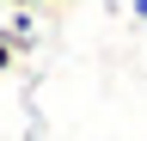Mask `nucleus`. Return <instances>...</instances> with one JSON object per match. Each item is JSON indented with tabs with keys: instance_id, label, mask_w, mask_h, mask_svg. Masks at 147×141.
<instances>
[{
	"instance_id": "7ed1b4c3",
	"label": "nucleus",
	"mask_w": 147,
	"mask_h": 141,
	"mask_svg": "<svg viewBox=\"0 0 147 141\" xmlns=\"http://www.w3.org/2000/svg\"><path fill=\"white\" fill-rule=\"evenodd\" d=\"M18 6H67V0H18Z\"/></svg>"
},
{
	"instance_id": "f257e3e1",
	"label": "nucleus",
	"mask_w": 147,
	"mask_h": 141,
	"mask_svg": "<svg viewBox=\"0 0 147 141\" xmlns=\"http://www.w3.org/2000/svg\"><path fill=\"white\" fill-rule=\"evenodd\" d=\"M0 37L12 43V55H31V43H37V25H31V12H25V6H12L6 19H0Z\"/></svg>"
},
{
	"instance_id": "20e7f679",
	"label": "nucleus",
	"mask_w": 147,
	"mask_h": 141,
	"mask_svg": "<svg viewBox=\"0 0 147 141\" xmlns=\"http://www.w3.org/2000/svg\"><path fill=\"white\" fill-rule=\"evenodd\" d=\"M6 6H18V0H0V12H6Z\"/></svg>"
},
{
	"instance_id": "f03ea898",
	"label": "nucleus",
	"mask_w": 147,
	"mask_h": 141,
	"mask_svg": "<svg viewBox=\"0 0 147 141\" xmlns=\"http://www.w3.org/2000/svg\"><path fill=\"white\" fill-rule=\"evenodd\" d=\"M12 61H18V55H12V43H6V37H0V74H6V67H12Z\"/></svg>"
}]
</instances>
